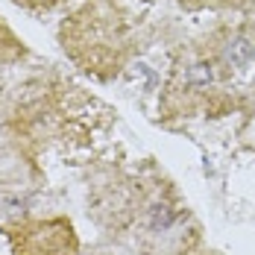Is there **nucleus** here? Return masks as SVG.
<instances>
[{
  "label": "nucleus",
  "mask_w": 255,
  "mask_h": 255,
  "mask_svg": "<svg viewBox=\"0 0 255 255\" xmlns=\"http://www.w3.org/2000/svg\"><path fill=\"white\" fill-rule=\"evenodd\" d=\"M255 53V38L253 35H238L235 41L229 44V50H226V62L229 65H244V62H250V56Z\"/></svg>",
  "instance_id": "obj_1"
},
{
  "label": "nucleus",
  "mask_w": 255,
  "mask_h": 255,
  "mask_svg": "<svg viewBox=\"0 0 255 255\" xmlns=\"http://www.w3.org/2000/svg\"><path fill=\"white\" fill-rule=\"evenodd\" d=\"M191 79L197 85H208L211 82V65H194L191 68Z\"/></svg>",
  "instance_id": "obj_3"
},
{
  "label": "nucleus",
  "mask_w": 255,
  "mask_h": 255,
  "mask_svg": "<svg viewBox=\"0 0 255 255\" xmlns=\"http://www.w3.org/2000/svg\"><path fill=\"white\" fill-rule=\"evenodd\" d=\"M170 220H173V214H170V208H167V205H155V208H153V217H150L153 229H167V226H170Z\"/></svg>",
  "instance_id": "obj_2"
}]
</instances>
